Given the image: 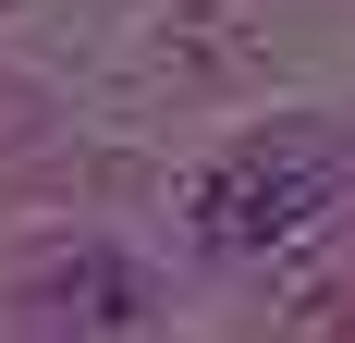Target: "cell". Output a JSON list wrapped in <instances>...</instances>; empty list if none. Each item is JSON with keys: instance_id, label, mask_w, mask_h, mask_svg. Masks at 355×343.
<instances>
[{"instance_id": "1", "label": "cell", "mask_w": 355, "mask_h": 343, "mask_svg": "<svg viewBox=\"0 0 355 343\" xmlns=\"http://www.w3.org/2000/svg\"><path fill=\"white\" fill-rule=\"evenodd\" d=\"M355 196V135L343 123H270L196 184V245L209 258H270V245L319 233Z\"/></svg>"}, {"instance_id": "2", "label": "cell", "mask_w": 355, "mask_h": 343, "mask_svg": "<svg viewBox=\"0 0 355 343\" xmlns=\"http://www.w3.org/2000/svg\"><path fill=\"white\" fill-rule=\"evenodd\" d=\"M25 319L49 343H98V331H135L147 319V270L110 258V245H73V258H37L25 270Z\"/></svg>"}]
</instances>
